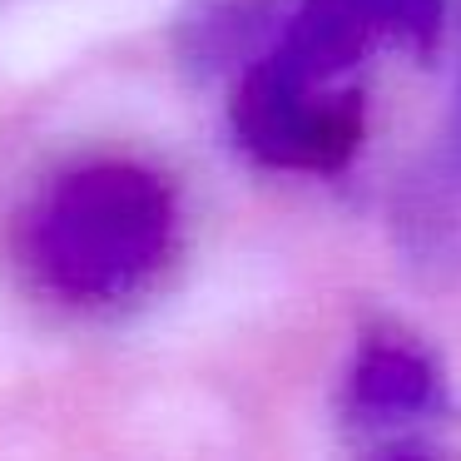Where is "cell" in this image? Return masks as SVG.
<instances>
[{
	"label": "cell",
	"mask_w": 461,
	"mask_h": 461,
	"mask_svg": "<svg viewBox=\"0 0 461 461\" xmlns=\"http://www.w3.org/2000/svg\"><path fill=\"white\" fill-rule=\"evenodd\" d=\"M229 120L239 144L268 169L342 174L362 149L367 104L352 85L298 80L268 55H258L233 90Z\"/></svg>",
	"instance_id": "7a4b0ae2"
},
{
	"label": "cell",
	"mask_w": 461,
	"mask_h": 461,
	"mask_svg": "<svg viewBox=\"0 0 461 461\" xmlns=\"http://www.w3.org/2000/svg\"><path fill=\"white\" fill-rule=\"evenodd\" d=\"M441 31L447 0H298L263 55L298 80L342 85L377 45L431 55Z\"/></svg>",
	"instance_id": "3957f363"
},
{
	"label": "cell",
	"mask_w": 461,
	"mask_h": 461,
	"mask_svg": "<svg viewBox=\"0 0 461 461\" xmlns=\"http://www.w3.org/2000/svg\"><path fill=\"white\" fill-rule=\"evenodd\" d=\"M447 411V377L427 348H417L411 338H392V332H377L357 348L348 372V421L367 431H392L427 427Z\"/></svg>",
	"instance_id": "277c9868"
},
{
	"label": "cell",
	"mask_w": 461,
	"mask_h": 461,
	"mask_svg": "<svg viewBox=\"0 0 461 461\" xmlns=\"http://www.w3.org/2000/svg\"><path fill=\"white\" fill-rule=\"evenodd\" d=\"M179 203L164 174L134 159H95L60 174L31 219V263L65 303H120L159 273Z\"/></svg>",
	"instance_id": "6da1fadb"
}]
</instances>
